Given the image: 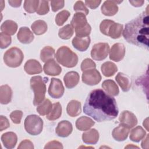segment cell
<instances>
[{
    "mask_svg": "<svg viewBox=\"0 0 149 149\" xmlns=\"http://www.w3.org/2000/svg\"><path fill=\"white\" fill-rule=\"evenodd\" d=\"M83 112L95 120L101 122L116 118L119 109L115 99L101 89L91 91L85 101Z\"/></svg>",
    "mask_w": 149,
    "mask_h": 149,
    "instance_id": "cell-1",
    "label": "cell"
},
{
    "mask_svg": "<svg viewBox=\"0 0 149 149\" xmlns=\"http://www.w3.org/2000/svg\"><path fill=\"white\" fill-rule=\"evenodd\" d=\"M148 6L137 17L125 24L123 31L125 40L130 44L148 49L149 26Z\"/></svg>",
    "mask_w": 149,
    "mask_h": 149,
    "instance_id": "cell-2",
    "label": "cell"
},
{
    "mask_svg": "<svg viewBox=\"0 0 149 149\" xmlns=\"http://www.w3.org/2000/svg\"><path fill=\"white\" fill-rule=\"evenodd\" d=\"M47 81L48 79L45 80L40 76H33L30 79V87L34 94V105L37 106L44 101L46 93L45 82Z\"/></svg>",
    "mask_w": 149,
    "mask_h": 149,
    "instance_id": "cell-3",
    "label": "cell"
},
{
    "mask_svg": "<svg viewBox=\"0 0 149 149\" xmlns=\"http://www.w3.org/2000/svg\"><path fill=\"white\" fill-rule=\"evenodd\" d=\"M71 26L75 30L76 36L87 37L91 33V27L87 23L86 15L83 13L76 12L74 14Z\"/></svg>",
    "mask_w": 149,
    "mask_h": 149,
    "instance_id": "cell-4",
    "label": "cell"
},
{
    "mask_svg": "<svg viewBox=\"0 0 149 149\" xmlns=\"http://www.w3.org/2000/svg\"><path fill=\"white\" fill-rule=\"evenodd\" d=\"M55 57L60 64L66 68L74 67L78 62L77 54L66 46H62L58 48Z\"/></svg>",
    "mask_w": 149,
    "mask_h": 149,
    "instance_id": "cell-5",
    "label": "cell"
},
{
    "mask_svg": "<svg viewBox=\"0 0 149 149\" xmlns=\"http://www.w3.org/2000/svg\"><path fill=\"white\" fill-rule=\"evenodd\" d=\"M123 28V24L109 19L102 20L100 25L101 32L113 39L119 38L121 36Z\"/></svg>",
    "mask_w": 149,
    "mask_h": 149,
    "instance_id": "cell-6",
    "label": "cell"
},
{
    "mask_svg": "<svg viewBox=\"0 0 149 149\" xmlns=\"http://www.w3.org/2000/svg\"><path fill=\"white\" fill-rule=\"evenodd\" d=\"M24 55L22 50L17 47H12L7 50L3 55L5 63L10 68L19 66L23 60Z\"/></svg>",
    "mask_w": 149,
    "mask_h": 149,
    "instance_id": "cell-7",
    "label": "cell"
},
{
    "mask_svg": "<svg viewBox=\"0 0 149 149\" xmlns=\"http://www.w3.org/2000/svg\"><path fill=\"white\" fill-rule=\"evenodd\" d=\"M26 131L30 134L36 136L40 134L43 129V120L36 115L27 116L24 123Z\"/></svg>",
    "mask_w": 149,
    "mask_h": 149,
    "instance_id": "cell-8",
    "label": "cell"
},
{
    "mask_svg": "<svg viewBox=\"0 0 149 149\" xmlns=\"http://www.w3.org/2000/svg\"><path fill=\"white\" fill-rule=\"evenodd\" d=\"M109 52V45L106 42H99L94 44L91 51V58L97 61L105 59Z\"/></svg>",
    "mask_w": 149,
    "mask_h": 149,
    "instance_id": "cell-9",
    "label": "cell"
},
{
    "mask_svg": "<svg viewBox=\"0 0 149 149\" xmlns=\"http://www.w3.org/2000/svg\"><path fill=\"white\" fill-rule=\"evenodd\" d=\"M65 88L62 81L56 78H52L49 86L48 93L53 98H59L64 93Z\"/></svg>",
    "mask_w": 149,
    "mask_h": 149,
    "instance_id": "cell-10",
    "label": "cell"
},
{
    "mask_svg": "<svg viewBox=\"0 0 149 149\" xmlns=\"http://www.w3.org/2000/svg\"><path fill=\"white\" fill-rule=\"evenodd\" d=\"M81 78L84 83L89 86H94L100 82L101 76L97 69H93L83 72Z\"/></svg>",
    "mask_w": 149,
    "mask_h": 149,
    "instance_id": "cell-11",
    "label": "cell"
},
{
    "mask_svg": "<svg viewBox=\"0 0 149 149\" xmlns=\"http://www.w3.org/2000/svg\"><path fill=\"white\" fill-rule=\"evenodd\" d=\"M119 120L120 124L129 129L134 127L137 124V119L136 115L132 112L127 110L122 112Z\"/></svg>",
    "mask_w": 149,
    "mask_h": 149,
    "instance_id": "cell-12",
    "label": "cell"
},
{
    "mask_svg": "<svg viewBox=\"0 0 149 149\" xmlns=\"http://www.w3.org/2000/svg\"><path fill=\"white\" fill-rule=\"evenodd\" d=\"M125 55V47L122 43L114 44L109 51V59L115 62L122 60Z\"/></svg>",
    "mask_w": 149,
    "mask_h": 149,
    "instance_id": "cell-13",
    "label": "cell"
},
{
    "mask_svg": "<svg viewBox=\"0 0 149 149\" xmlns=\"http://www.w3.org/2000/svg\"><path fill=\"white\" fill-rule=\"evenodd\" d=\"M122 2V1H105L101 6V12L104 15L108 16L115 15L118 11V6L117 3H120Z\"/></svg>",
    "mask_w": 149,
    "mask_h": 149,
    "instance_id": "cell-14",
    "label": "cell"
},
{
    "mask_svg": "<svg viewBox=\"0 0 149 149\" xmlns=\"http://www.w3.org/2000/svg\"><path fill=\"white\" fill-rule=\"evenodd\" d=\"M73 130L72 123L68 120H62L58 123L55 129L56 134L62 137H66L69 136Z\"/></svg>",
    "mask_w": 149,
    "mask_h": 149,
    "instance_id": "cell-15",
    "label": "cell"
},
{
    "mask_svg": "<svg viewBox=\"0 0 149 149\" xmlns=\"http://www.w3.org/2000/svg\"><path fill=\"white\" fill-rule=\"evenodd\" d=\"M43 70L45 73L49 76H58L62 72V68L54 59L45 62Z\"/></svg>",
    "mask_w": 149,
    "mask_h": 149,
    "instance_id": "cell-16",
    "label": "cell"
},
{
    "mask_svg": "<svg viewBox=\"0 0 149 149\" xmlns=\"http://www.w3.org/2000/svg\"><path fill=\"white\" fill-rule=\"evenodd\" d=\"M33 33L27 27H22L20 28L17 34V38L18 40L23 44H30L34 40Z\"/></svg>",
    "mask_w": 149,
    "mask_h": 149,
    "instance_id": "cell-17",
    "label": "cell"
},
{
    "mask_svg": "<svg viewBox=\"0 0 149 149\" xmlns=\"http://www.w3.org/2000/svg\"><path fill=\"white\" fill-rule=\"evenodd\" d=\"M24 69L29 74H38L42 71L40 63L36 59L28 60L24 64Z\"/></svg>",
    "mask_w": 149,
    "mask_h": 149,
    "instance_id": "cell-18",
    "label": "cell"
},
{
    "mask_svg": "<svg viewBox=\"0 0 149 149\" xmlns=\"http://www.w3.org/2000/svg\"><path fill=\"white\" fill-rule=\"evenodd\" d=\"M90 38L87 37L76 36L72 40L73 46L80 51H85L88 48L90 44Z\"/></svg>",
    "mask_w": 149,
    "mask_h": 149,
    "instance_id": "cell-19",
    "label": "cell"
},
{
    "mask_svg": "<svg viewBox=\"0 0 149 149\" xmlns=\"http://www.w3.org/2000/svg\"><path fill=\"white\" fill-rule=\"evenodd\" d=\"M1 141L5 148L11 149L15 147L17 141V137L14 132H6L2 135Z\"/></svg>",
    "mask_w": 149,
    "mask_h": 149,
    "instance_id": "cell-20",
    "label": "cell"
},
{
    "mask_svg": "<svg viewBox=\"0 0 149 149\" xmlns=\"http://www.w3.org/2000/svg\"><path fill=\"white\" fill-rule=\"evenodd\" d=\"M129 133V128L120 123L118 127L113 130L112 135L115 140L122 141L127 138Z\"/></svg>",
    "mask_w": 149,
    "mask_h": 149,
    "instance_id": "cell-21",
    "label": "cell"
},
{
    "mask_svg": "<svg viewBox=\"0 0 149 149\" xmlns=\"http://www.w3.org/2000/svg\"><path fill=\"white\" fill-rule=\"evenodd\" d=\"M80 76L77 72L71 71L68 72L63 77L65 86L68 88L74 87L79 82Z\"/></svg>",
    "mask_w": 149,
    "mask_h": 149,
    "instance_id": "cell-22",
    "label": "cell"
},
{
    "mask_svg": "<svg viewBox=\"0 0 149 149\" xmlns=\"http://www.w3.org/2000/svg\"><path fill=\"white\" fill-rule=\"evenodd\" d=\"M99 139V133L95 129H91L82 134V140L84 143L88 144H96Z\"/></svg>",
    "mask_w": 149,
    "mask_h": 149,
    "instance_id": "cell-23",
    "label": "cell"
},
{
    "mask_svg": "<svg viewBox=\"0 0 149 149\" xmlns=\"http://www.w3.org/2000/svg\"><path fill=\"white\" fill-rule=\"evenodd\" d=\"M102 87L111 96H116L119 94V90L118 86L112 80H104L102 83Z\"/></svg>",
    "mask_w": 149,
    "mask_h": 149,
    "instance_id": "cell-24",
    "label": "cell"
},
{
    "mask_svg": "<svg viewBox=\"0 0 149 149\" xmlns=\"http://www.w3.org/2000/svg\"><path fill=\"white\" fill-rule=\"evenodd\" d=\"M95 122L87 116H81L76 121V128L81 131H86L90 129L94 125Z\"/></svg>",
    "mask_w": 149,
    "mask_h": 149,
    "instance_id": "cell-25",
    "label": "cell"
},
{
    "mask_svg": "<svg viewBox=\"0 0 149 149\" xmlns=\"http://www.w3.org/2000/svg\"><path fill=\"white\" fill-rule=\"evenodd\" d=\"M12 90L7 84L0 87V102L2 104H8L12 100Z\"/></svg>",
    "mask_w": 149,
    "mask_h": 149,
    "instance_id": "cell-26",
    "label": "cell"
},
{
    "mask_svg": "<svg viewBox=\"0 0 149 149\" xmlns=\"http://www.w3.org/2000/svg\"><path fill=\"white\" fill-rule=\"evenodd\" d=\"M115 80L121 87L123 91L127 92L130 90L131 87V81L127 75L119 72L115 77Z\"/></svg>",
    "mask_w": 149,
    "mask_h": 149,
    "instance_id": "cell-27",
    "label": "cell"
},
{
    "mask_svg": "<svg viewBox=\"0 0 149 149\" xmlns=\"http://www.w3.org/2000/svg\"><path fill=\"white\" fill-rule=\"evenodd\" d=\"M66 112L71 117H75L79 115L81 112L80 102L77 100L70 101L67 105Z\"/></svg>",
    "mask_w": 149,
    "mask_h": 149,
    "instance_id": "cell-28",
    "label": "cell"
},
{
    "mask_svg": "<svg viewBox=\"0 0 149 149\" xmlns=\"http://www.w3.org/2000/svg\"><path fill=\"white\" fill-rule=\"evenodd\" d=\"M17 30V23L11 20H5L1 26V30L9 36L14 35Z\"/></svg>",
    "mask_w": 149,
    "mask_h": 149,
    "instance_id": "cell-29",
    "label": "cell"
},
{
    "mask_svg": "<svg viewBox=\"0 0 149 149\" xmlns=\"http://www.w3.org/2000/svg\"><path fill=\"white\" fill-rule=\"evenodd\" d=\"M101 70L104 76L111 77L117 72L118 67L114 63L108 61L101 65Z\"/></svg>",
    "mask_w": 149,
    "mask_h": 149,
    "instance_id": "cell-30",
    "label": "cell"
},
{
    "mask_svg": "<svg viewBox=\"0 0 149 149\" xmlns=\"http://www.w3.org/2000/svg\"><path fill=\"white\" fill-rule=\"evenodd\" d=\"M146 136V132L144 129L141 126H138L131 130L130 139L134 142L137 143L144 138Z\"/></svg>",
    "mask_w": 149,
    "mask_h": 149,
    "instance_id": "cell-31",
    "label": "cell"
},
{
    "mask_svg": "<svg viewBox=\"0 0 149 149\" xmlns=\"http://www.w3.org/2000/svg\"><path fill=\"white\" fill-rule=\"evenodd\" d=\"M47 27L46 22L42 20L35 21L31 26L33 32L36 35H41L44 34L47 30Z\"/></svg>",
    "mask_w": 149,
    "mask_h": 149,
    "instance_id": "cell-32",
    "label": "cell"
},
{
    "mask_svg": "<svg viewBox=\"0 0 149 149\" xmlns=\"http://www.w3.org/2000/svg\"><path fill=\"white\" fill-rule=\"evenodd\" d=\"M62 114V107L59 102L52 104V108L50 112L46 115V118L49 120H55L60 118Z\"/></svg>",
    "mask_w": 149,
    "mask_h": 149,
    "instance_id": "cell-33",
    "label": "cell"
},
{
    "mask_svg": "<svg viewBox=\"0 0 149 149\" xmlns=\"http://www.w3.org/2000/svg\"><path fill=\"white\" fill-rule=\"evenodd\" d=\"M52 108V104L50 100L48 99H45L43 102L38 105L37 111L40 115H47L50 112Z\"/></svg>",
    "mask_w": 149,
    "mask_h": 149,
    "instance_id": "cell-34",
    "label": "cell"
},
{
    "mask_svg": "<svg viewBox=\"0 0 149 149\" xmlns=\"http://www.w3.org/2000/svg\"><path fill=\"white\" fill-rule=\"evenodd\" d=\"M54 55L55 49L50 46H46L41 51L40 59L42 62H46L50 59H54Z\"/></svg>",
    "mask_w": 149,
    "mask_h": 149,
    "instance_id": "cell-35",
    "label": "cell"
},
{
    "mask_svg": "<svg viewBox=\"0 0 149 149\" xmlns=\"http://www.w3.org/2000/svg\"><path fill=\"white\" fill-rule=\"evenodd\" d=\"M74 33L73 28L71 24H66L59 30L58 36L63 40H68L72 37Z\"/></svg>",
    "mask_w": 149,
    "mask_h": 149,
    "instance_id": "cell-36",
    "label": "cell"
},
{
    "mask_svg": "<svg viewBox=\"0 0 149 149\" xmlns=\"http://www.w3.org/2000/svg\"><path fill=\"white\" fill-rule=\"evenodd\" d=\"M40 1H29L26 0L24 2V9L26 12L32 13L37 12L39 5Z\"/></svg>",
    "mask_w": 149,
    "mask_h": 149,
    "instance_id": "cell-37",
    "label": "cell"
},
{
    "mask_svg": "<svg viewBox=\"0 0 149 149\" xmlns=\"http://www.w3.org/2000/svg\"><path fill=\"white\" fill-rule=\"evenodd\" d=\"M70 15V12L66 10L61 11L56 15L55 17V21L56 24L59 26L63 25L65 23V22H66Z\"/></svg>",
    "mask_w": 149,
    "mask_h": 149,
    "instance_id": "cell-38",
    "label": "cell"
},
{
    "mask_svg": "<svg viewBox=\"0 0 149 149\" xmlns=\"http://www.w3.org/2000/svg\"><path fill=\"white\" fill-rule=\"evenodd\" d=\"M48 3L49 2L48 1H40L37 10V14L40 15H44L47 14L49 10Z\"/></svg>",
    "mask_w": 149,
    "mask_h": 149,
    "instance_id": "cell-39",
    "label": "cell"
},
{
    "mask_svg": "<svg viewBox=\"0 0 149 149\" xmlns=\"http://www.w3.org/2000/svg\"><path fill=\"white\" fill-rule=\"evenodd\" d=\"M12 39L10 36L1 32L0 33V47L2 49L7 48L11 43Z\"/></svg>",
    "mask_w": 149,
    "mask_h": 149,
    "instance_id": "cell-40",
    "label": "cell"
},
{
    "mask_svg": "<svg viewBox=\"0 0 149 149\" xmlns=\"http://www.w3.org/2000/svg\"><path fill=\"white\" fill-rule=\"evenodd\" d=\"M96 67V64L95 62L89 58H86L81 63V70L82 72L95 69Z\"/></svg>",
    "mask_w": 149,
    "mask_h": 149,
    "instance_id": "cell-41",
    "label": "cell"
},
{
    "mask_svg": "<svg viewBox=\"0 0 149 149\" xmlns=\"http://www.w3.org/2000/svg\"><path fill=\"white\" fill-rule=\"evenodd\" d=\"M74 10L77 12H80L84 13L85 15H87L89 13L88 9L86 8L84 2L81 1H78L76 2L73 6Z\"/></svg>",
    "mask_w": 149,
    "mask_h": 149,
    "instance_id": "cell-42",
    "label": "cell"
},
{
    "mask_svg": "<svg viewBox=\"0 0 149 149\" xmlns=\"http://www.w3.org/2000/svg\"><path fill=\"white\" fill-rule=\"evenodd\" d=\"M23 116V112L20 110H16L12 112L10 114V118L13 123L15 124L20 123Z\"/></svg>",
    "mask_w": 149,
    "mask_h": 149,
    "instance_id": "cell-43",
    "label": "cell"
},
{
    "mask_svg": "<svg viewBox=\"0 0 149 149\" xmlns=\"http://www.w3.org/2000/svg\"><path fill=\"white\" fill-rule=\"evenodd\" d=\"M65 1L63 0L61 1H51V6L52 10L53 12H56L58 10L63 8L64 7Z\"/></svg>",
    "mask_w": 149,
    "mask_h": 149,
    "instance_id": "cell-44",
    "label": "cell"
},
{
    "mask_svg": "<svg viewBox=\"0 0 149 149\" xmlns=\"http://www.w3.org/2000/svg\"><path fill=\"white\" fill-rule=\"evenodd\" d=\"M44 148H63V146L60 142L56 140H53L46 144Z\"/></svg>",
    "mask_w": 149,
    "mask_h": 149,
    "instance_id": "cell-45",
    "label": "cell"
},
{
    "mask_svg": "<svg viewBox=\"0 0 149 149\" xmlns=\"http://www.w3.org/2000/svg\"><path fill=\"white\" fill-rule=\"evenodd\" d=\"M10 126V123L6 117L1 115L0 116V130L3 131Z\"/></svg>",
    "mask_w": 149,
    "mask_h": 149,
    "instance_id": "cell-46",
    "label": "cell"
},
{
    "mask_svg": "<svg viewBox=\"0 0 149 149\" xmlns=\"http://www.w3.org/2000/svg\"><path fill=\"white\" fill-rule=\"evenodd\" d=\"M34 148L33 143L27 139H26L22 141L20 144L19 146L17 147L18 149L20 148H29V149H33Z\"/></svg>",
    "mask_w": 149,
    "mask_h": 149,
    "instance_id": "cell-47",
    "label": "cell"
},
{
    "mask_svg": "<svg viewBox=\"0 0 149 149\" xmlns=\"http://www.w3.org/2000/svg\"><path fill=\"white\" fill-rule=\"evenodd\" d=\"M101 1H85V4L91 9L97 8L101 3Z\"/></svg>",
    "mask_w": 149,
    "mask_h": 149,
    "instance_id": "cell-48",
    "label": "cell"
},
{
    "mask_svg": "<svg viewBox=\"0 0 149 149\" xmlns=\"http://www.w3.org/2000/svg\"><path fill=\"white\" fill-rule=\"evenodd\" d=\"M22 1H11L9 0L8 1V3L10 5V6L15 7V8H17L19 7L21 5Z\"/></svg>",
    "mask_w": 149,
    "mask_h": 149,
    "instance_id": "cell-49",
    "label": "cell"
},
{
    "mask_svg": "<svg viewBox=\"0 0 149 149\" xmlns=\"http://www.w3.org/2000/svg\"><path fill=\"white\" fill-rule=\"evenodd\" d=\"M129 2L134 6L135 7H139V6H141L144 1H129Z\"/></svg>",
    "mask_w": 149,
    "mask_h": 149,
    "instance_id": "cell-50",
    "label": "cell"
},
{
    "mask_svg": "<svg viewBox=\"0 0 149 149\" xmlns=\"http://www.w3.org/2000/svg\"><path fill=\"white\" fill-rule=\"evenodd\" d=\"M146 137L144 139L141 143V147L143 148H148V135L146 134Z\"/></svg>",
    "mask_w": 149,
    "mask_h": 149,
    "instance_id": "cell-51",
    "label": "cell"
},
{
    "mask_svg": "<svg viewBox=\"0 0 149 149\" xmlns=\"http://www.w3.org/2000/svg\"><path fill=\"white\" fill-rule=\"evenodd\" d=\"M148 118H147L144 120L143 123V126H144L146 127V129H147V131H148Z\"/></svg>",
    "mask_w": 149,
    "mask_h": 149,
    "instance_id": "cell-52",
    "label": "cell"
},
{
    "mask_svg": "<svg viewBox=\"0 0 149 149\" xmlns=\"http://www.w3.org/2000/svg\"><path fill=\"white\" fill-rule=\"evenodd\" d=\"M129 147H133V148H139L138 147H137V146H131V145H128L127 146H126V147H125V148H129Z\"/></svg>",
    "mask_w": 149,
    "mask_h": 149,
    "instance_id": "cell-53",
    "label": "cell"
}]
</instances>
